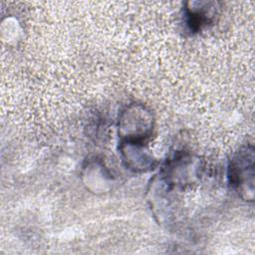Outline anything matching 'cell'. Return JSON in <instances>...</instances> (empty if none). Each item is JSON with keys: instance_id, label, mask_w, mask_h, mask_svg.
<instances>
[{"instance_id": "5", "label": "cell", "mask_w": 255, "mask_h": 255, "mask_svg": "<svg viewBox=\"0 0 255 255\" xmlns=\"http://www.w3.org/2000/svg\"><path fill=\"white\" fill-rule=\"evenodd\" d=\"M209 2H189L186 7L187 24L192 31H198L209 22Z\"/></svg>"}, {"instance_id": "1", "label": "cell", "mask_w": 255, "mask_h": 255, "mask_svg": "<svg viewBox=\"0 0 255 255\" xmlns=\"http://www.w3.org/2000/svg\"><path fill=\"white\" fill-rule=\"evenodd\" d=\"M255 155L253 145L241 147L231 158L228 178L232 188L247 201L254 200Z\"/></svg>"}, {"instance_id": "3", "label": "cell", "mask_w": 255, "mask_h": 255, "mask_svg": "<svg viewBox=\"0 0 255 255\" xmlns=\"http://www.w3.org/2000/svg\"><path fill=\"white\" fill-rule=\"evenodd\" d=\"M200 163L191 155L179 154L169 159L162 169L163 180L172 186L191 184L199 175Z\"/></svg>"}, {"instance_id": "4", "label": "cell", "mask_w": 255, "mask_h": 255, "mask_svg": "<svg viewBox=\"0 0 255 255\" xmlns=\"http://www.w3.org/2000/svg\"><path fill=\"white\" fill-rule=\"evenodd\" d=\"M121 152L126 165L134 171L152 169L155 160L140 142H121Z\"/></svg>"}, {"instance_id": "2", "label": "cell", "mask_w": 255, "mask_h": 255, "mask_svg": "<svg viewBox=\"0 0 255 255\" xmlns=\"http://www.w3.org/2000/svg\"><path fill=\"white\" fill-rule=\"evenodd\" d=\"M152 128V116L142 105H128L120 115L119 134L122 137V141L143 143L151 134Z\"/></svg>"}]
</instances>
